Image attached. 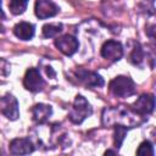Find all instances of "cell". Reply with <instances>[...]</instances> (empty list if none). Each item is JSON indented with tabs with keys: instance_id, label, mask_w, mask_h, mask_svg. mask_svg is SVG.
<instances>
[{
	"instance_id": "obj_1",
	"label": "cell",
	"mask_w": 156,
	"mask_h": 156,
	"mask_svg": "<svg viewBox=\"0 0 156 156\" xmlns=\"http://www.w3.org/2000/svg\"><path fill=\"white\" fill-rule=\"evenodd\" d=\"M140 117V115L123 105L104 108L102 111L104 126H124L127 128H133L143 122Z\"/></svg>"
},
{
	"instance_id": "obj_2",
	"label": "cell",
	"mask_w": 156,
	"mask_h": 156,
	"mask_svg": "<svg viewBox=\"0 0 156 156\" xmlns=\"http://www.w3.org/2000/svg\"><path fill=\"white\" fill-rule=\"evenodd\" d=\"M91 113H93V108H91V105L88 102V100L82 95H77L74 99L73 106L68 113V118L72 123L80 124Z\"/></svg>"
},
{
	"instance_id": "obj_3",
	"label": "cell",
	"mask_w": 156,
	"mask_h": 156,
	"mask_svg": "<svg viewBox=\"0 0 156 156\" xmlns=\"http://www.w3.org/2000/svg\"><path fill=\"white\" fill-rule=\"evenodd\" d=\"M110 91L115 96L119 98H127L135 93V84L134 82L126 76H118L113 78L108 84Z\"/></svg>"
},
{
	"instance_id": "obj_4",
	"label": "cell",
	"mask_w": 156,
	"mask_h": 156,
	"mask_svg": "<svg viewBox=\"0 0 156 156\" xmlns=\"http://www.w3.org/2000/svg\"><path fill=\"white\" fill-rule=\"evenodd\" d=\"M23 85L27 90H29L32 93H38V91L43 90L45 82L41 78L39 71L37 68H29V69H27V72L24 74Z\"/></svg>"
},
{
	"instance_id": "obj_5",
	"label": "cell",
	"mask_w": 156,
	"mask_h": 156,
	"mask_svg": "<svg viewBox=\"0 0 156 156\" xmlns=\"http://www.w3.org/2000/svg\"><path fill=\"white\" fill-rule=\"evenodd\" d=\"M0 107H1V112L11 121H15L20 116V111H18V102L17 99L11 95V94H6L5 96H2L0 99Z\"/></svg>"
},
{
	"instance_id": "obj_6",
	"label": "cell",
	"mask_w": 156,
	"mask_h": 156,
	"mask_svg": "<svg viewBox=\"0 0 156 156\" xmlns=\"http://www.w3.org/2000/svg\"><path fill=\"white\" fill-rule=\"evenodd\" d=\"M55 46L62 54H65L67 56H72L73 54L77 52V50L79 48V43L76 37L66 34V35H62V37L55 39Z\"/></svg>"
},
{
	"instance_id": "obj_7",
	"label": "cell",
	"mask_w": 156,
	"mask_h": 156,
	"mask_svg": "<svg viewBox=\"0 0 156 156\" xmlns=\"http://www.w3.org/2000/svg\"><path fill=\"white\" fill-rule=\"evenodd\" d=\"M101 56L112 62L118 61L123 56V46L119 41L107 40L101 46Z\"/></svg>"
},
{
	"instance_id": "obj_8",
	"label": "cell",
	"mask_w": 156,
	"mask_h": 156,
	"mask_svg": "<svg viewBox=\"0 0 156 156\" xmlns=\"http://www.w3.org/2000/svg\"><path fill=\"white\" fill-rule=\"evenodd\" d=\"M76 76L77 79L83 83L84 85L89 87V88H100L104 85V79L100 74H98L96 72L93 71H87L84 68H79L76 71Z\"/></svg>"
},
{
	"instance_id": "obj_9",
	"label": "cell",
	"mask_w": 156,
	"mask_h": 156,
	"mask_svg": "<svg viewBox=\"0 0 156 156\" xmlns=\"http://www.w3.org/2000/svg\"><path fill=\"white\" fill-rule=\"evenodd\" d=\"M58 6L51 0H37L34 6V12L38 18L45 20L49 17H54L58 13Z\"/></svg>"
},
{
	"instance_id": "obj_10",
	"label": "cell",
	"mask_w": 156,
	"mask_h": 156,
	"mask_svg": "<svg viewBox=\"0 0 156 156\" xmlns=\"http://www.w3.org/2000/svg\"><path fill=\"white\" fill-rule=\"evenodd\" d=\"M155 107V98L151 94H143L140 95L135 102L133 104L132 110L134 112H136L140 116H145V115H150L154 111Z\"/></svg>"
},
{
	"instance_id": "obj_11",
	"label": "cell",
	"mask_w": 156,
	"mask_h": 156,
	"mask_svg": "<svg viewBox=\"0 0 156 156\" xmlns=\"http://www.w3.org/2000/svg\"><path fill=\"white\" fill-rule=\"evenodd\" d=\"M10 152L13 155H27L34 151L32 141L27 138H16L10 143Z\"/></svg>"
},
{
	"instance_id": "obj_12",
	"label": "cell",
	"mask_w": 156,
	"mask_h": 156,
	"mask_svg": "<svg viewBox=\"0 0 156 156\" xmlns=\"http://www.w3.org/2000/svg\"><path fill=\"white\" fill-rule=\"evenodd\" d=\"M51 115H52V107L46 104H37L32 108L33 121L39 124L45 123L50 118Z\"/></svg>"
},
{
	"instance_id": "obj_13",
	"label": "cell",
	"mask_w": 156,
	"mask_h": 156,
	"mask_svg": "<svg viewBox=\"0 0 156 156\" xmlns=\"http://www.w3.org/2000/svg\"><path fill=\"white\" fill-rule=\"evenodd\" d=\"M13 33L21 40H30L34 37L35 27L29 22H20L13 27Z\"/></svg>"
},
{
	"instance_id": "obj_14",
	"label": "cell",
	"mask_w": 156,
	"mask_h": 156,
	"mask_svg": "<svg viewBox=\"0 0 156 156\" xmlns=\"http://www.w3.org/2000/svg\"><path fill=\"white\" fill-rule=\"evenodd\" d=\"M63 26L61 23H49L43 27V35L45 38H52L62 32Z\"/></svg>"
},
{
	"instance_id": "obj_15",
	"label": "cell",
	"mask_w": 156,
	"mask_h": 156,
	"mask_svg": "<svg viewBox=\"0 0 156 156\" xmlns=\"http://www.w3.org/2000/svg\"><path fill=\"white\" fill-rule=\"evenodd\" d=\"M28 1L29 0H10L9 2L10 11L13 15H22L27 9Z\"/></svg>"
},
{
	"instance_id": "obj_16",
	"label": "cell",
	"mask_w": 156,
	"mask_h": 156,
	"mask_svg": "<svg viewBox=\"0 0 156 156\" xmlns=\"http://www.w3.org/2000/svg\"><path fill=\"white\" fill-rule=\"evenodd\" d=\"M128 133V128L124 126H115V147L118 150Z\"/></svg>"
},
{
	"instance_id": "obj_17",
	"label": "cell",
	"mask_w": 156,
	"mask_h": 156,
	"mask_svg": "<svg viewBox=\"0 0 156 156\" xmlns=\"http://www.w3.org/2000/svg\"><path fill=\"white\" fill-rule=\"evenodd\" d=\"M143 60H144V50L140 46V44L136 43L135 44V48L133 49V51L130 54V61H132V63L139 66L143 62Z\"/></svg>"
},
{
	"instance_id": "obj_18",
	"label": "cell",
	"mask_w": 156,
	"mask_h": 156,
	"mask_svg": "<svg viewBox=\"0 0 156 156\" xmlns=\"http://www.w3.org/2000/svg\"><path fill=\"white\" fill-rule=\"evenodd\" d=\"M154 146L149 140L143 141L136 150V155L139 156H154Z\"/></svg>"
},
{
	"instance_id": "obj_19",
	"label": "cell",
	"mask_w": 156,
	"mask_h": 156,
	"mask_svg": "<svg viewBox=\"0 0 156 156\" xmlns=\"http://www.w3.org/2000/svg\"><path fill=\"white\" fill-rule=\"evenodd\" d=\"M9 73H10V65L7 63V61L0 58V76L6 77L9 76Z\"/></svg>"
},
{
	"instance_id": "obj_20",
	"label": "cell",
	"mask_w": 156,
	"mask_h": 156,
	"mask_svg": "<svg viewBox=\"0 0 156 156\" xmlns=\"http://www.w3.org/2000/svg\"><path fill=\"white\" fill-rule=\"evenodd\" d=\"M2 18H5V13L1 9V0H0V20H2Z\"/></svg>"
},
{
	"instance_id": "obj_21",
	"label": "cell",
	"mask_w": 156,
	"mask_h": 156,
	"mask_svg": "<svg viewBox=\"0 0 156 156\" xmlns=\"http://www.w3.org/2000/svg\"><path fill=\"white\" fill-rule=\"evenodd\" d=\"M0 32H1V33L4 32V27H2V26H0Z\"/></svg>"
}]
</instances>
